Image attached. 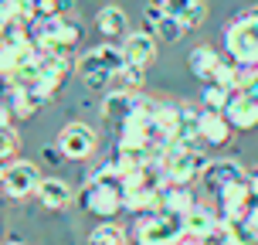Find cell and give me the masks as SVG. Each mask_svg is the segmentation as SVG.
<instances>
[{"instance_id":"obj_20","label":"cell","mask_w":258,"mask_h":245,"mask_svg":"<svg viewBox=\"0 0 258 245\" xmlns=\"http://www.w3.org/2000/svg\"><path fill=\"white\" fill-rule=\"evenodd\" d=\"M197 140H201V109H194V106H180V119H177L173 143L197 146Z\"/></svg>"},{"instance_id":"obj_28","label":"cell","mask_w":258,"mask_h":245,"mask_svg":"<svg viewBox=\"0 0 258 245\" xmlns=\"http://www.w3.org/2000/svg\"><path fill=\"white\" fill-rule=\"evenodd\" d=\"M204 245H231V232H228V221H218L211 232L201 238Z\"/></svg>"},{"instance_id":"obj_24","label":"cell","mask_w":258,"mask_h":245,"mask_svg":"<svg viewBox=\"0 0 258 245\" xmlns=\"http://www.w3.org/2000/svg\"><path fill=\"white\" fill-rule=\"evenodd\" d=\"M231 89H224V85H218V82H207L204 92H201V106L204 109H218V113H224L228 109V103H231Z\"/></svg>"},{"instance_id":"obj_35","label":"cell","mask_w":258,"mask_h":245,"mask_svg":"<svg viewBox=\"0 0 258 245\" xmlns=\"http://www.w3.org/2000/svg\"><path fill=\"white\" fill-rule=\"evenodd\" d=\"M177 245H204V242H201V238H190V235H183Z\"/></svg>"},{"instance_id":"obj_39","label":"cell","mask_w":258,"mask_h":245,"mask_svg":"<svg viewBox=\"0 0 258 245\" xmlns=\"http://www.w3.org/2000/svg\"><path fill=\"white\" fill-rule=\"evenodd\" d=\"M150 4H153V7H167V0H150Z\"/></svg>"},{"instance_id":"obj_31","label":"cell","mask_w":258,"mask_h":245,"mask_svg":"<svg viewBox=\"0 0 258 245\" xmlns=\"http://www.w3.org/2000/svg\"><path fill=\"white\" fill-rule=\"evenodd\" d=\"M64 160V154H61V146L54 143V146H41V164H48V167H58Z\"/></svg>"},{"instance_id":"obj_2","label":"cell","mask_w":258,"mask_h":245,"mask_svg":"<svg viewBox=\"0 0 258 245\" xmlns=\"http://www.w3.org/2000/svg\"><path fill=\"white\" fill-rule=\"evenodd\" d=\"M31 31H34V44H38V52H72V48L78 44V38H82L78 14L34 21Z\"/></svg>"},{"instance_id":"obj_38","label":"cell","mask_w":258,"mask_h":245,"mask_svg":"<svg viewBox=\"0 0 258 245\" xmlns=\"http://www.w3.org/2000/svg\"><path fill=\"white\" fill-rule=\"evenodd\" d=\"M248 92H251V95L258 99V75H255V82H251V89H248Z\"/></svg>"},{"instance_id":"obj_41","label":"cell","mask_w":258,"mask_h":245,"mask_svg":"<svg viewBox=\"0 0 258 245\" xmlns=\"http://www.w3.org/2000/svg\"><path fill=\"white\" fill-rule=\"evenodd\" d=\"M251 14H255V17H258V7H255V11H251Z\"/></svg>"},{"instance_id":"obj_9","label":"cell","mask_w":258,"mask_h":245,"mask_svg":"<svg viewBox=\"0 0 258 245\" xmlns=\"http://www.w3.org/2000/svg\"><path fill=\"white\" fill-rule=\"evenodd\" d=\"M54 95L48 89H41V85H34V89H21V85H4V95H0V103L11 109V116L17 119H31L38 109H44V106L51 103Z\"/></svg>"},{"instance_id":"obj_17","label":"cell","mask_w":258,"mask_h":245,"mask_svg":"<svg viewBox=\"0 0 258 245\" xmlns=\"http://www.w3.org/2000/svg\"><path fill=\"white\" fill-rule=\"evenodd\" d=\"M221 58L211 44H197L190 55H187V68H190V75H197L201 82H214V72L221 68Z\"/></svg>"},{"instance_id":"obj_32","label":"cell","mask_w":258,"mask_h":245,"mask_svg":"<svg viewBox=\"0 0 258 245\" xmlns=\"http://www.w3.org/2000/svg\"><path fill=\"white\" fill-rule=\"evenodd\" d=\"M190 7H194V0H167V7H163V11H167L170 17H180V21H183Z\"/></svg>"},{"instance_id":"obj_12","label":"cell","mask_w":258,"mask_h":245,"mask_svg":"<svg viewBox=\"0 0 258 245\" xmlns=\"http://www.w3.org/2000/svg\"><path fill=\"white\" fill-rule=\"evenodd\" d=\"M224 116H228V123L234 129H255L258 126V99L248 89L234 92L228 109H224Z\"/></svg>"},{"instance_id":"obj_22","label":"cell","mask_w":258,"mask_h":245,"mask_svg":"<svg viewBox=\"0 0 258 245\" xmlns=\"http://www.w3.org/2000/svg\"><path fill=\"white\" fill-rule=\"evenodd\" d=\"M89 245H129V238H126V228L119 221H102V225L92 228Z\"/></svg>"},{"instance_id":"obj_27","label":"cell","mask_w":258,"mask_h":245,"mask_svg":"<svg viewBox=\"0 0 258 245\" xmlns=\"http://www.w3.org/2000/svg\"><path fill=\"white\" fill-rule=\"evenodd\" d=\"M183 34H187V27H183V21L180 17H163V24L156 27V38L160 41H167V44H177V41L183 38Z\"/></svg>"},{"instance_id":"obj_21","label":"cell","mask_w":258,"mask_h":245,"mask_svg":"<svg viewBox=\"0 0 258 245\" xmlns=\"http://www.w3.org/2000/svg\"><path fill=\"white\" fill-rule=\"evenodd\" d=\"M160 194H163V211H170V215H187L197 205L190 184H167V187H160Z\"/></svg>"},{"instance_id":"obj_15","label":"cell","mask_w":258,"mask_h":245,"mask_svg":"<svg viewBox=\"0 0 258 245\" xmlns=\"http://www.w3.org/2000/svg\"><path fill=\"white\" fill-rule=\"evenodd\" d=\"M231 133H234V126L228 123L224 113L201 106V143H207V146H224V143L231 140Z\"/></svg>"},{"instance_id":"obj_26","label":"cell","mask_w":258,"mask_h":245,"mask_svg":"<svg viewBox=\"0 0 258 245\" xmlns=\"http://www.w3.org/2000/svg\"><path fill=\"white\" fill-rule=\"evenodd\" d=\"M17 150H21V136H17V129L7 123V126H0V160H17Z\"/></svg>"},{"instance_id":"obj_36","label":"cell","mask_w":258,"mask_h":245,"mask_svg":"<svg viewBox=\"0 0 258 245\" xmlns=\"http://www.w3.org/2000/svg\"><path fill=\"white\" fill-rule=\"evenodd\" d=\"M0 245H27V242H21L17 235H11V238H4V242H0Z\"/></svg>"},{"instance_id":"obj_14","label":"cell","mask_w":258,"mask_h":245,"mask_svg":"<svg viewBox=\"0 0 258 245\" xmlns=\"http://www.w3.org/2000/svg\"><path fill=\"white\" fill-rule=\"evenodd\" d=\"M38 201H41V208H48V211H64V208H72V201H75V191H72V184L61 181V177H41Z\"/></svg>"},{"instance_id":"obj_40","label":"cell","mask_w":258,"mask_h":245,"mask_svg":"<svg viewBox=\"0 0 258 245\" xmlns=\"http://www.w3.org/2000/svg\"><path fill=\"white\" fill-rule=\"evenodd\" d=\"M0 95H4V82H0Z\"/></svg>"},{"instance_id":"obj_19","label":"cell","mask_w":258,"mask_h":245,"mask_svg":"<svg viewBox=\"0 0 258 245\" xmlns=\"http://www.w3.org/2000/svg\"><path fill=\"white\" fill-rule=\"evenodd\" d=\"M218 211H211L204 205H194L187 215H183V235H190V238H204L214 225H218Z\"/></svg>"},{"instance_id":"obj_7","label":"cell","mask_w":258,"mask_h":245,"mask_svg":"<svg viewBox=\"0 0 258 245\" xmlns=\"http://www.w3.org/2000/svg\"><path fill=\"white\" fill-rule=\"evenodd\" d=\"M248 181V170L245 164L238 160V157H224V160H211L201 174V187L207 194H214L218 198L224 187H231V184H245Z\"/></svg>"},{"instance_id":"obj_18","label":"cell","mask_w":258,"mask_h":245,"mask_svg":"<svg viewBox=\"0 0 258 245\" xmlns=\"http://www.w3.org/2000/svg\"><path fill=\"white\" fill-rule=\"evenodd\" d=\"M95 27H99V34L102 38H126L129 34V17L122 7H102V11L95 14Z\"/></svg>"},{"instance_id":"obj_4","label":"cell","mask_w":258,"mask_h":245,"mask_svg":"<svg viewBox=\"0 0 258 245\" xmlns=\"http://www.w3.org/2000/svg\"><path fill=\"white\" fill-rule=\"evenodd\" d=\"M163 167H167V177L170 184H190V181H201V174L204 167L211 164L197 146H183V143H170L163 160H160Z\"/></svg>"},{"instance_id":"obj_8","label":"cell","mask_w":258,"mask_h":245,"mask_svg":"<svg viewBox=\"0 0 258 245\" xmlns=\"http://www.w3.org/2000/svg\"><path fill=\"white\" fill-rule=\"evenodd\" d=\"M58 146H61L64 160H75V164H82V160H89L92 154H95V146H99V136H95V129L89 126V123H68V126H61V133H58Z\"/></svg>"},{"instance_id":"obj_29","label":"cell","mask_w":258,"mask_h":245,"mask_svg":"<svg viewBox=\"0 0 258 245\" xmlns=\"http://www.w3.org/2000/svg\"><path fill=\"white\" fill-rule=\"evenodd\" d=\"M163 17H167V11H163V7H153V4H146V11H143V21H146V31H150V34H156V27L163 24Z\"/></svg>"},{"instance_id":"obj_23","label":"cell","mask_w":258,"mask_h":245,"mask_svg":"<svg viewBox=\"0 0 258 245\" xmlns=\"http://www.w3.org/2000/svg\"><path fill=\"white\" fill-rule=\"evenodd\" d=\"M143 82H146V68H140V65H122L116 75H112V85L109 89H126V92H140Z\"/></svg>"},{"instance_id":"obj_25","label":"cell","mask_w":258,"mask_h":245,"mask_svg":"<svg viewBox=\"0 0 258 245\" xmlns=\"http://www.w3.org/2000/svg\"><path fill=\"white\" fill-rule=\"evenodd\" d=\"M214 82L224 85V89H231V92H238V89H241V65L231 62V58H224L221 68L214 72Z\"/></svg>"},{"instance_id":"obj_13","label":"cell","mask_w":258,"mask_h":245,"mask_svg":"<svg viewBox=\"0 0 258 245\" xmlns=\"http://www.w3.org/2000/svg\"><path fill=\"white\" fill-rule=\"evenodd\" d=\"M156 34H150V31H133V34H126L122 38V55H126L129 65H140V68H146V65L156 58Z\"/></svg>"},{"instance_id":"obj_33","label":"cell","mask_w":258,"mask_h":245,"mask_svg":"<svg viewBox=\"0 0 258 245\" xmlns=\"http://www.w3.org/2000/svg\"><path fill=\"white\" fill-rule=\"evenodd\" d=\"M241 218H245V225H248V228H251V232L258 235V201H255L251 208H248V211L241 215Z\"/></svg>"},{"instance_id":"obj_37","label":"cell","mask_w":258,"mask_h":245,"mask_svg":"<svg viewBox=\"0 0 258 245\" xmlns=\"http://www.w3.org/2000/svg\"><path fill=\"white\" fill-rule=\"evenodd\" d=\"M7 164H11V160H0V181H4V174H7Z\"/></svg>"},{"instance_id":"obj_10","label":"cell","mask_w":258,"mask_h":245,"mask_svg":"<svg viewBox=\"0 0 258 245\" xmlns=\"http://www.w3.org/2000/svg\"><path fill=\"white\" fill-rule=\"evenodd\" d=\"M34 62H38V72H41V89H48L51 95H58L64 78L75 72V58L68 52H38Z\"/></svg>"},{"instance_id":"obj_30","label":"cell","mask_w":258,"mask_h":245,"mask_svg":"<svg viewBox=\"0 0 258 245\" xmlns=\"http://www.w3.org/2000/svg\"><path fill=\"white\" fill-rule=\"evenodd\" d=\"M204 17H207V4H204V0H194V7L187 11V17H183V27H187V31H194V27L201 24Z\"/></svg>"},{"instance_id":"obj_3","label":"cell","mask_w":258,"mask_h":245,"mask_svg":"<svg viewBox=\"0 0 258 245\" xmlns=\"http://www.w3.org/2000/svg\"><path fill=\"white\" fill-rule=\"evenodd\" d=\"M224 48H228L231 62L258 65V17L251 11L238 14L231 24L224 27Z\"/></svg>"},{"instance_id":"obj_1","label":"cell","mask_w":258,"mask_h":245,"mask_svg":"<svg viewBox=\"0 0 258 245\" xmlns=\"http://www.w3.org/2000/svg\"><path fill=\"white\" fill-rule=\"evenodd\" d=\"M126 65V55L116 44H95L75 62V75L89 85L92 92H109L112 75Z\"/></svg>"},{"instance_id":"obj_5","label":"cell","mask_w":258,"mask_h":245,"mask_svg":"<svg viewBox=\"0 0 258 245\" xmlns=\"http://www.w3.org/2000/svg\"><path fill=\"white\" fill-rule=\"evenodd\" d=\"M180 238H183V215L156 211V215H143L136 221V242L140 245H177Z\"/></svg>"},{"instance_id":"obj_11","label":"cell","mask_w":258,"mask_h":245,"mask_svg":"<svg viewBox=\"0 0 258 245\" xmlns=\"http://www.w3.org/2000/svg\"><path fill=\"white\" fill-rule=\"evenodd\" d=\"M251 205H255V194H251L248 181L245 184H231V187H224V191L218 194V218L221 221L241 218Z\"/></svg>"},{"instance_id":"obj_16","label":"cell","mask_w":258,"mask_h":245,"mask_svg":"<svg viewBox=\"0 0 258 245\" xmlns=\"http://www.w3.org/2000/svg\"><path fill=\"white\" fill-rule=\"evenodd\" d=\"M140 99V92H126V89H109L102 95V106H99V113L105 119H112V123H122V119L133 113V106Z\"/></svg>"},{"instance_id":"obj_6","label":"cell","mask_w":258,"mask_h":245,"mask_svg":"<svg viewBox=\"0 0 258 245\" xmlns=\"http://www.w3.org/2000/svg\"><path fill=\"white\" fill-rule=\"evenodd\" d=\"M38 184H41L38 164L17 157V160L7 164V174H4V181H0V191L7 194L11 201H24V198H31V194H38Z\"/></svg>"},{"instance_id":"obj_34","label":"cell","mask_w":258,"mask_h":245,"mask_svg":"<svg viewBox=\"0 0 258 245\" xmlns=\"http://www.w3.org/2000/svg\"><path fill=\"white\" fill-rule=\"evenodd\" d=\"M248 187H251V194H255V201H258V167L248 170Z\"/></svg>"}]
</instances>
